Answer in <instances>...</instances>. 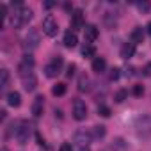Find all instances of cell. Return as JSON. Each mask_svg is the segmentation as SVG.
<instances>
[{
	"mask_svg": "<svg viewBox=\"0 0 151 151\" xmlns=\"http://www.w3.org/2000/svg\"><path fill=\"white\" fill-rule=\"evenodd\" d=\"M82 57H86V59L96 57V48H94L93 45H86V46L82 48Z\"/></svg>",
	"mask_w": 151,
	"mask_h": 151,
	"instance_id": "cell-19",
	"label": "cell"
},
{
	"mask_svg": "<svg viewBox=\"0 0 151 151\" xmlns=\"http://www.w3.org/2000/svg\"><path fill=\"white\" fill-rule=\"evenodd\" d=\"M36 140H37V144H39V146H45V139L41 137V133H39V132H36Z\"/></svg>",
	"mask_w": 151,
	"mask_h": 151,
	"instance_id": "cell-30",
	"label": "cell"
},
{
	"mask_svg": "<svg viewBox=\"0 0 151 151\" xmlns=\"http://www.w3.org/2000/svg\"><path fill=\"white\" fill-rule=\"evenodd\" d=\"M142 75H144V77H151V62H147V64L144 66V69H142Z\"/></svg>",
	"mask_w": 151,
	"mask_h": 151,
	"instance_id": "cell-29",
	"label": "cell"
},
{
	"mask_svg": "<svg viewBox=\"0 0 151 151\" xmlns=\"http://www.w3.org/2000/svg\"><path fill=\"white\" fill-rule=\"evenodd\" d=\"M2 151H9V149H7V147H2Z\"/></svg>",
	"mask_w": 151,
	"mask_h": 151,
	"instance_id": "cell-34",
	"label": "cell"
},
{
	"mask_svg": "<svg viewBox=\"0 0 151 151\" xmlns=\"http://www.w3.org/2000/svg\"><path fill=\"white\" fill-rule=\"evenodd\" d=\"M43 109H45V96H43V94H37V96L34 98V101H32V107H30L32 116H34V117H41Z\"/></svg>",
	"mask_w": 151,
	"mask_h": 151,
	"instance_id": "cell-9",
	"label": "cell"
},
{
	"mask_svg": "<svg viewBox=\"0 0 151 151\" xmlns=\"http://www.w3.org/2000/svg\"><path fill=\"white\" fill-rule=\"evenodd\" d=\"M126 98H128V91H126V89H119V91L114 94V101H116V103H123Z\"/></svg>",
	"mask_w": 151,
	"mask_h": 151,
	"instance_id": "cell-20",
	"label": "cell"
},
{
	"mask_svg": "<svg viewBox=\"0 0 151 151\" xmlns=\"http://www.w3.org/2000/svg\"><path fill=\"white\" fill-rule=\"evenodd\" d=\"M135 50H137V45L135 43H124L123 46H121V52H119V55H121V59H124V60H130L133 55H135Z\"/></svg>",
	"mask_w": 151,
	"mask_h": 151,
	"instance_id": "cell-10",
	"label": "cell"
},
{
	"mask_svg": "<svg viewBox=\"0 0 151 151\" xmlns=\"http://www.w3.org/2000/svg\"><path fill=\"white\" fill-rule=\"evenodd\" d=\"M75 69H77V66H75V64L71 62V64L68 66V71H66V77H68V78H71L73 75H75Z\"/></svg>",
	"mask_w": 151,
	"mask_h": 151,
	"instance_id": "cell-27",
	"label": "cell"
},
{
	"mask_svg": "<svg viewBox=\"0 0 151 151\" xmlns=\"http://www.w3.org/2000/svg\"><path fill=\"white\" fill-rule=\"evenodd\" d=\"M32 16H34L32 9L20 4V6H16L14 11L9 14V23H11L13 29H22V27H25V25L32 20Z\"/></svg>",
	"mask_w": 151,
	"mask_h": 151,
	"instance_id": "cell-1",
	"label": "cell"
},
{
	"mask_svg": "<svg viewBox=\"0 0 151 151\" xmlns=\"http://www.w3.org/2000/svg\"><path fill=\"white\" fill-rule=\"evenodd\" d=\"M89 89V78L86 77V75H82V77H80V80H78V91H87Z\"/></svg>",
	"mask_w": 151,
	"mask_h": 151,
	"instance_id": "cell-22",
	"label": "cell"
},
{
	"mask_svg": "<svg viewBox=\"0 0 151 151\" xmlns=\"http://www.w3.org/2000/svg\"><path fill=\"white\" fill-rule=\"evenodd\" d=\"M105 133H107V128H105L103 124H100V126H94V128L91 130V135H93V139H103V137H105Z\"/></svg>",
	"mask_w": 151,
	"mask_h": 151,
	"instance_id": "cell-18",
	"label": "cell"
},
{
	"mask_svg": "<svg viewBox=\"0 0 151 151\" xmlns=\"http://www.w3.org/2000/svg\"><path fill=\"white\" fill-rule=\"evenodd\" d=\"M53 6H55V2H45V7H46V9H52Z\"/></svg>",
	"mask_w": 151,
	"mask_h": 151,
	"instance_id": "cell-31",
	"label": "cell"
},
{
	"mask_svg": "<svg viewBox=\"0 0 151 151\" xmlns=\"http://www.w3.org/2000/svg\"><path fill=\"white\" fill-rule=\"evenodd\" d=\"M98 114H100L101 117H110V109H109L107 105H100V107H98Z\"/></svg>",
	"mask_w": 151,
	"mask_h": 151,
	"instance_id": "cell-24",
	"label": "cell"
},
{
	"mask_svg": "<svg viewBox=\"0 0 151 151\" xmlns=\"http://www.w3.org/2000/svg\"><path fill=\"white\" fill-rule=\"evenodd\" d=\"M62 66H64V59L60 57V55H57V57H53L46 66H45V75L48 78H55L57 75L62 71Z\"/></svg>",
	"mask_w": 151,
	"mask_h": 151,
	"instance_id": "cell-3",
	"label": "cell"
},
{
	"mask_svg": "<svg viewBox=\"0 0 151 151\" xmlns=\"http://www.w3.org/2000/svg\"><path fill=\"white\" fill-rule=\"evenodd\" d=\"M59 32V25L55 22V18L52 14H48L45 20H43V34L48 36V37H55Z\"/></svg>",
	"mask_w": 151,
	"mask_h": 151,
	"instance_id": "cell-6",
	"label": "cell"
},
{
	"mask_svg": "<svg viewBox=\"0 0 151 151\" xmlns=\"http://www.w3.org/2000/svg\"><path fill=\"white\" fill-rule=\"evenodd\" d=\"M62 43H64V46H66V48H75V46L78 45V36H77V32L68 30V32L64 34Z\"/></svg>",
	"mask_w": 151,
	"mask_h": 151,
	"instance_id": "cell-13",
	"label": "cell"
},
{
	"mask_svg": "<svg viewBox=\"0 0 151 151\" xmlns=\"http://www.w3.org/2000/svg\"><path fill=\"white\" fill-rule=\"evenodd\" d=\"M105 69H107V60H105L103 57H94V59H93V71L100 75V73H103Z\"/></svg>",
	"mask_w": 151,
	"mask_h": 151,
	"instance_id": "cell-15",
	"label": "cell"
},
{
	"mask_svg": "<svg viewBox=\"0 0 151 151\" xmlns=\"http://www.w3.org/2000/svg\"><path fill=\"white\" fill-rule=\"evenodd\" d=\"M59 151H73V146H71L69 142H62V144L59 146Z\"/></svg>",
	"mask_w": 151,
	"mask_h": 151,
	"instance_id": "cell-28",
	"label": "cell"
},
{
	"mask_svg": "<svg viewBox=\"0 0 151 151\" xmlns=\"http://www.w3.org/2000/svg\"><path fill=\"white\" fill-rule=\"evenodd\" d=\"M98 36H100V30L96 25H86L84 27V37L87 43H94L98 39Z\"/></svg>",
	"mask_w": 151,
	"mask_h": 151,
	"instance_id": "cell-11",
	"label": "cell"
},
{
	"mask_svg": "<svg viewBox=\"0 0 151 151\" xmlns=\"http://www.w3.org/2000/svg\"><path fill=\"white\" fill-rule=\"evenodd\" d=\"M137 9H139L140 13H149V11H151V4H149V2H139V4H137Z\"/></svg>",
	"mask_w": 151,
	"mask_h": 151,
	"instance_id": "cell-23",
	"label": "cell"
},
{
	"mask_svg": "<svg viewBox=\"0 0 151 151\" xmlns=\"http://www.w3.org/2000/svg\"><path fill=\"white\" fill-rule=\"evenodd\" d=\"M0 75H2V80H0V89L4 91V89L7 87V84H9V71L4 68L2 71H0Z\"/></svg>",
	"mask_w": 151,
	"mask_h": 151,
	"instance_id": "cell-21",
	"label": "cell"
},
{
	"mask_svg": "<svg viewBox=\"0 0 151 151\" xmlns=\"http://www.w3.org/2000/svg\"><path fill=\"white\" fill-rule=\"evenodd\" d=\"M39 43H41V34H39V30H37V29H29V32H27V36H25V39H23V46H25L27 50H36V48L39 46Z\"/></svg>",
	"mask_w": 151,
	"mask_h": 151,
	"instance_id": "cell-5",
	"label": "cell"
},
{
	"mask_svg": "<svg viewBox=\"0 0 151 151\" xmlns=\"http://www.w3.org/2000/svg\"><path fill=\"white\" fill-rule=\"evenodd\" d=\"M146 29H147V34H149V36H151V22H149V23H147V27H146Z\"/></svg>",
	"mask_w": 151,
	"mask_h": 151,
	"instance_id": "cell-32",
	"label": "cell"
},
{
	"mask_svg": "<svg viewBox=\"0 0 151 151\" xmlns=\"http://www.w3.org/2000/svg\"><path fill=\"white\" fill-rule=\"evenodd\" d=\"M6 100H7V105L9 107H20L22 105V94L18 93V91H11L7 96H6Z\"/></svg>",
	"mask_w": 151,
	"mask_h": 151,
	"instance_id": "cell-14",
	"label": "cell"
},
{
	"mask_svg": "<svg viewBox=\"0 0 151 151\" xmlns=\"http://www.w3.org/2000/svg\"><path fill=\"white\" fill-rule=\"evenodd\" d=\"M30 133H32V124H30L29 121H20V123H16L14 139L18 140V144H27Z\"/></svg>",
	"mask_w": 151,
	"mask_h": 151,
	"instance_id": "cell-2",
	"label": "cell"
},
{
	"mask_svg": "<svg viewBox=\"0 0 151 151\" xmlns=\"http://www.w3.org/2000/svg\"><path fill=\"white\" fill-rule=\"evenodd\" d=\"M73 117L77 121H86V117H87V105H86V101H82V100H75L73 101Z\"/></svg>",
	"mask_w": 151,
	"mask_h": 151,
	"instance_id": "cell-8",
	"label": "cell"
},
{
	"mask_svg": "<svg viewBox=\"0 0 151 151\" xmlns=\"http://www.w3.org/2000/svg\"><path fill=\"white\" fill-rule=\"evenodd\" d=\"M132 93H133V96H137V98L142 96V94H144V86H142V84H135Z\"/></svg>",
	"mask_w": 151,
	"mask_h": 151,
	"instance_id": "cell-25",
	"label": "cell"
},
{
	"mask_svg": "<svg viewBox=\"0 0 151 151\" xmlns=\"http://www.w3.org/2000/svg\"><path fill=\"white\" fill-rule=\"evenodd\" d=\"M78 151H89V147H78Z\"/></svg>",
	"mask_w": 151,
	"mask_h": 151,
	"instance_id": "cell-33",
	"label": "cell"
},
{
	"mask_svg": "<svg viewBox=\"0 0 151 151\" xmlns=\"http://www.w3.org/2000/svg\"><path fill=\"white\" fill-rule=\"evenodd\" d=\"M119 77H121V69H119V68H112V69H110V75H109V78H110V80H117Z\"/></svg>",
	"mask_w": 151,
	"mask_h": 151,
	"instance_id": "cell-26",
	"label": "cell"
},
{
	"mask_svg": "<svg viewBox=\"0 0 151 151\" xmlns=\"http://www.w3.org/2000/svg\"><path fill=\"white\" fill-rule=\"evenodd\" d=\"M91 140H93V135L87 130H77L75 135H73V142H77L78 147H89Z\"/></svg>",
	"mask_w": 151,
	"mask_h": 151,
	"instance_id": "cell-7",
	"label": "cell"
},
{
	"mask_svg": "<svg viewBox=\"0 0 151 151\" xmlns=\"http://www.w3.org/2000/svg\"><path fill=\"white\" fill-rule=\"evenodd\" d=\"M66 91H68V86L62 84V82H59V84H55V86L52 87V94H53V96H64Z\"/></svg>",
	"mask_w": 151,
	"mask_h": 151,
	"instance_id": "cell-17",
	"label": "cell"
},
{
	"mask_svg": "<svg viewBox=\"0 0 151 151\" xmlns=\"http://www.w3.org/2000/svg\"><path fill=\"white\" fill-rule=\"evenodd\" d=\"M144 34H146V32H144L142 27H135V29L132 30V34H130V41L135 43V45H137V43H142V41H144Z\"/></svg>",
	"mask_w": 151,
	"mask_h": 151,
	"instance_id": "cell-16",
	"label": "cell"
},
{
	"mask_svg": "<svg viewBox=\"0 0 151 151\" xmlns=\"http://www.w3.org/2000/svg\"><path fill=\"white\" fill-rule=\"evenodd\" d=\"M135 128H137V133L142 135V137L151 135V114H144V116L137 117Z\"/></svg>",
	"mask_w": 151,
	"mask_h": 151,
	"instance_id": "cell-4",
	"label": "cell"
},
{
	"mask_svg": "<svg viewBox=\"0 0 151 151\" xmlns=\"http://www.w3.org/2000/svg\"><path fill=\"white\" fill-rule=\"evenodd\" d=\"M71 25H73V29H84L86 27L82 9H75L73 11V14H71Z\"/></svg>",
	"mask_w": 151,
	"mask_h": 151,
	"instance_id": "cell-12",
	"label": "cell"
}]
</instances>
